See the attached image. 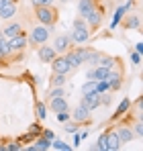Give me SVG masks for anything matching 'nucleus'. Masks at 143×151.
Listing matches in <instances>:
<instances>
[{
    "mask_svg": "<svg viewBox=\"0 0 143 151\" xmlns=\"http://www.w3.org/2000/svg\"><path fill=\"white\" fill-rule=\"evenodd\" d=\"M88 39H90V29L86 25V19L76 17L74 19V29H72V33H70L72 45H84Z\"/></svg>",
    "mask_w": 143,
    "mask_h": 151,
    "instance_id": "nucleus-1",
    "label": "nucleus"
},
{
    "mask_svg": "<svg viewBox=\"0 0 143 151\" xmlns=\"http://www.w3.org/2000/svg\"><path fill=\"white\" fill-rule=\"evenodd\" d=\"M35 21L39 25L45 27H55L59 21V12L57 8L51 4V6H35Z\"/></svg>",
    "mask_w": 143,
    "mask_h": 151,
    "instance_id": "nucleus-2",
    "label": "nucleus"
},
{
    "mask_svg": "<svg viewBox=\"0 0 143 151\" xmlns=\"http://www.w3.org/2000/svg\"><path fill=\"white\" fill-rule=\"evenodd\" d=\"M51 31H53V27L33 25L31 27V37H27V39H29V45H31V47H39V45L47 43L49 37H51Z\"/></svg>",
    "mask_w": 143,
    "mask_h": 151,
    "instance_id": "nucleus-3",
    "label": "nucleus"
},
{
    "mask_svg": "<svg viewBox=\"0 0 143 151\" xmlns=\"http://www.w3.org/2000/svg\"><path fill=\"white\" fill-rule=\"evenodd\" d=\"M27 45H29V39H27L25 33L17 35V37H10L8 39V53L10 55H19V53H23L27 49Z\"/></svg>",
    "mask_w": 143,
    "mask_h": 151,
    "instance_id": "nucleus-4",
    "label": "nucleus"
},
{
    "mask_svg": "<svg viewBox=\"0 0 143 151\" xmlns=\"http://www.w3.org/2000/svg\"><path fill=\"white\" fill-rule=\"evenodd\" d=\"M70 116H72V121H76L78 125H82V123H90V121H92V110H88L86 106L78 104Z\"/></svg>",
    "mask_w": 143,
    "mask_h": 151,
    "instance_id": "nucleus-5",
    "label": "nucleus"
},
{
    "mask_svg": "<svg viewBox=\"0 0 143 151\" xmlns=\"http://www.w3.org/2000/svg\"><path fill=\"white\" fill-rule=\"evenodd\" d=\"M21 33H25V31H23V25H21L19 21H14V19L6 21V25L2 27V37H6V39L17 37V35H21Z\"/></svg>",
    "mask_w": 143,
    "mask_h": 151,
    "instance_id": "nucleus-6",
    "label": "nucleus"
},
{
    "mask_svg": "<svg viewBox=\"0 0 143 151\" xmlns=\"http://www.w3.org/2000/svg\"><path fill=\"white\" fill-rule=\"evenodd\" d=\"M51 47L55 49V53H57V55H64V53L72 47L70 35H66V33H64V35H57V37L53 39V45H51Z\"/></svg>",
    "mask_w": 143,
    "mask_h": 151,
    "instance_id": "nucleus-7",
    "label": "nucleus"
},
{
    "mask_svg": "<svg viewBox=\"0 0 143 151\" xmlns=\"http://www.w3.org/2000/svg\"><path fill=\"white\" fill-rule=\"evenodd\" d=\"M51 70H53L55 74H66V76L72 72L70 63H68V59H66L64 55H55V59L51 61Z\"/></svg>",
    "mask_w": 143,
    "mask_h": 151,
    "instance_id": "nucleus-8",
    "label": "nucleus"
},
{
    "mask_svg": "<svg viewBox=\"0 0 143 151\" xmlns=\"http://www.w3.org/2000/svg\"><path fill=\"white\" fill-rule=\"evenodd\" d=\"M55 55H57V53H55V49H53L51 45H45V43H43V45L37 47V57H39V61H43V63H51V61L55 59Z\"/></svg>",
    "mask_w": 143,
    "mask_h": 151,
    "instance_id": "nucleus-9",
    "label": "nucleus"
},
{
    "mask_svg": "<svg viewBox=\"0 0 143 151\" xmlns=\"http://www.w3.org/2000/svg\"><path fill=\"white\" fill-rule=\"evenodd\" d=\"M82 106H86L88 110H96V108H100V94L98 92H92V94H84L82 96V100H80Z\"/></svg>",
    "mask_w": 143,
    "mask_h": 151,
    "instance_id": "nucleus-10",
    "label": "nucleus"
},
{
    "mask_svg": "<svg viewBox=\"0 0 143 151\" xmlns=\"http://www.w3.org/2000/svg\"><path fill=\"white\" fill-rule=\"evenodd\" d=\"M49 110H53V112H61V110H70V104L66 100V96H55V98H49Z\"/></svg>",
    "mask_w": 143,
    "mask_h": 151,
    "instance_id": "nucleus-11",
    "label": "nucleus"
},
{
    "mask_svg": "<svg viewBox=\"0 0 143 151\" xmlns=\"http://www.w3.org/2000/svg\"><path fill=\"white\" fill-rule=\"evenodd\" d=\"M115 133L119 135L121 143H131V141L135 139V133H133L131 125H119L117 129H115Z\"/></svg>",
    "mask_w": 143,
    "mask_h": 151,
    "instance_id": "nucleus-12",
    "label": "nucleus"
},
{
    "mask_svg": "<svg viewBox=\"0 0 143 151\" xmlns=\"http://www.w3.org/2000/svg\"><path fill=\"white\" fill-rule=\"evenodd\" d=\"M17 12H19V6H17V0H14V2L0 8V21H10V19L17 17Z\"/></svg>",
    "mask_w": 143,
    "mask_h": 151,
    "instance_id": "nucleus-13",
    "label": "nucleus"
},
{
    "mask_svg": "<svg viewBox=\"0 0 143 151\" xmlns=\"http://www.w3.org/2000/svg\"><path fill=\"white\" fill-rule=\"evenodd\" d=\"M94 8H96V2H94V0H78V17L86 19Z\"/></svg>",
    "mask_w": 143,
    "mask_h": 151,
    "instance_id": "nucleus-14",
    "label": "nucleus"
},
{
    "mask_svg": "<svg viewBox=\"0 0 143 151\" xmlns=\"http://www.w3.org/2000/svg\"><path fill=\"white\" fill-rule=\"evenodd\" d=\"M123 147L119 135L115 131H106V151H119Z\"/></svg>",
    "mask_w": 143,
    "mask_h": 151,
    "instance_id": "nucleus-15",
    "label": "nucleus"
},
{
    "mask_svg": "<svg viewBox=\"0 0 143 151\" xmlns=\"http://www.w3.org/2000/svg\"><path fill=\"white\" fill-rule=\"evenodd\" d=\"M64 57L68 59V63H70L72 72H74V70H78V68H80V65L84 63V61H82V57L78 55V51H76V49H72V47H70L68 51H66V53H64Z\"/></svg>",
    "mask_w": 143,
    "mask_h": 151,
    "instance_id": "nucleus-16",
    "label": "nucleus"
},
{
    "mask_svg": "<svg viewBox=\"0 0 143 151\" xmlns=\"http://www.w3.org/2000/svg\"><path fill=\"white\" fill-rule=\"evenodd\" d=\"M100 23H102V12L94 8V10L86 17V25H88V29H90V31H96V29L100 27Z\"/></svg>",
    "mask_w": 143,
    "mask_h": 151,
    "instance_id": "nucleus-17",
    "label": "nucleus"
},
{
    "mask_svg": "<svg viewBox=\"0 0 143 151\" xmlns=\"http://www.w3.org/2000/svg\"><path fill=\"white\" fill-rule=\"evenodd\" d=\"M51 149V139H47V137H37V141H35V145H31L29 147V151H47Z\"/></svg>",
    "mask_w": 143,
    "mask_h": 151,
    "instance_id": "nucleus-18",
    "label": "nucleus"
},
{
    "mask_svg": "<svg viewBox=\"0 0 143 151\" xmlns=\"http://www.w3.org/2000/svg\"><path fill=\"white\" fill-rule=\"evenodd\" d=\"M123 27H125V29L141 31V19H139V14H131L129 19H125V21H123Z\"/></svg>",
    "mask_w": 143,
    "mask_h": 151,
    "instance_id": "nucleus-19",
    "label": "nucleus"
},
{
    "mask_svg": "<svg viewBox=\"0 0 143 151\" xmlns=\"http://www.w3.org/2000/svg\"><path fill=\"white\" fill-rule=\"evenodd\" d=\"M117 61H119V57H113V55H100V59H98L96 65H102V68H106V70H113V68L117 65Z\"/></svg>",
    "mask_w": 143,
    "mask_h": 151,
    "instance_id": "nucleus-20",
    "label": "nucleus"
},
{
    "mask_svg": "<svg viewBox=\"0 0 143 151\" xmlns=\"http://www.w3.org/2000/svg\"><path fill=\"white\" fill-rule=\"evenodd\" d=\"M131 106H133V102L129 100V98H123V102H121L119 108H117V112L113 114V119H119L123 114H127V110H131Z\"/></svg>",
    "mask_w": 143,
    "mask_h": 151,
    "instance_id": "nucleus-21",
    "label": "nucleus"
},
{
    "mask_svg": "<svg viewBox=\"0 0 143 151\" xmlns=\"http://www.w3.org/2000/svg\"><path fill=\"white\" fill-rule=\"evenodd\" d=\"M125 12H127V6H125V4L115 10V17H113V21H110V29H117V25L123 21V17H125Z\"/></svg>",
    "mask_w": 143,
    "mask_h": 151,
    "instance_id": "nucleus-22",
    "label": "nucleus"
},
{
    "mask_svg": "<svg viewBox=\"0 0 143 151\" xmlns=\"http://www.w3.org/2000/svg\"><path fill=\"white\" fill-rule=\"evenodd\" d=\"M51 149L55 151H72V145H68V143H64L61 139H51Z\"/></svg>",
    "mask_w": 143,
    "mask_h": 151,
    "instance_id": "nucleus-23",
    "label": "nucleus"
},
{
    "mask_svg": "<svg viewBox=\"0 0 143 151\" xmlns=\"http://www.w3.org/2000/svg\"><path fill=\"white\" fill-rule=\"evenodd\" d=\"M6 57H10V53H8V39L0 35V61L6 59Z\"/></svg>",
    "mask_w": 143,
    "mask_h": 151,
    "instance_id": "nucleus-24",
    "label": "nucleus"
},
{
    "mask_svg": "<svg viewBox=\"0 0 143 151\" xmlns=\"http://www.w3.org/2000/svg\"><path fill=\"white\" fill-rule=\"evenodd\" d=\"M80 92H82V96H84V94H92V92H96V80H88V82H84L82 88H80Z\"/></svg>",
    "mask_w": 143,
    "mask_h": 151,
    "instance_id": "nucleus-25",
    "label": "nucleus"
},
{
    "mask_svg": "<svg viewBox=\"0 0 143 151\" xmlns=\"http://www.w3.org/2000/svg\"><path fill=\"white\" fill-rule=\"evenodd\" d=\"M66 82H68L66 74H55L53 72V76H51V86H66Z\"/></svg>",
    "mask_w": 143,
    "mask_h": 151,
    "instance_id": "nucleus-26",
    "label": "nucleus"
},
{
    "mask_svg": "<svg viewBox=\"0 0 143 151\" xmlns=\"http://www.w3.org/2000/svg\"><path fill=\"white\" fill-rule=\"evenodd\" d=\"M37 119L45 121L47 119V104L45 102H37Z\"/></svg>",
    "mask_w": 143,
    "mask_h": 151,
    "instance_id": "nucleus-27",
    "label": "nucleus"
},
{
    "mask_svg": "<svg viewBox=\"0 0 143 151\" xmlns=\"http://www.w3.org/2000/svg\"><path fill=\"white\" fill-rule=\"evenodd\" d=\"M92 149H96V151H106V131L98 137V143H96Z\"/></svg>",
    "mask_w": 143,
    "mask_h": 151,
    "instance_id": "nucleus-28",
    "label": "nucleus"
},
{
    "mask_svg": "<svg viewBox=\"0 0 143 151\" xmlns=\"http://www.w3.org/2000/svg\"><path fill=\"white\" fill-rule=\"evenodd\" d=\"M78 123H76V121H68V123H64V129H66V133H76V131H78Z\"/></svg>",
    "mask_w": 143,
    "mask_h": 151,
    "instance_id": "nucleus-29",
    "label": "nucleus"
},
{
    "mask_svg": "<svg viewBox=\"0 0 143 151\" xmlns=\"http://www.w3.org/2000/svg\"><path fill=\"white\" fill-rule=\"evenodd\" d=\"M23 149L21 143H10V145H0V151H19Z\"/></svg>",
    "mask_w": 143,
    "mask_h": 151,
    "instance_id": "nucleus-30",
    "label": "nucleus"
},
{
    "mask_svg": "<svg viewBox=\"0 0 143 151\" xmlns=\"http://www.w3.org/2000/svg\"><path fill=\"white\" fill-rule=\"evenodd\" d=\"M133 129V133H135V137H143V123H141V119L135 123V125L131 127Z\"/></svg>",
    "mask_w": 143,
    "mask_h": 151,
    "instance_id": "nucleus-31",
    "label": "nucleus"
},
{
    "mask_svg": "<svg viewBox=\"0 0 143 151\" xmlns=\"http://www.w3.org/2000/svg\"><path fill=\"white\" fill-rule=\"evenodd\" d=\"M55 116H57V121H59V123H68V121L72 119V116H70V112H68V110H61V112H55Z\"/></svg>",
    "mask_w": 143,
    "mask_h": 151,
    "instance_id": "nucleus-32",
    "label": "nucleus"
},
{
    "mask_svg": "<svg viewBox=\"0 0 143 151\" xmlns=\"http://www.w3.org/2000/svg\"><path fill=\"white\" fill-rule=\"evenodd\" d=\"M55 0H31V6L35 8V6H51Z\"/></svg>",
    "mask_w": 143,
    "mask_h": 151,
    "instance_id": "nucleus-33",
    "label": "nucleus"
},
{
    "mask_svg": "<svg viewBox=\"0 0 143 151\" xmlns=\"http://www.w3.org/2000/svg\"><path fill=\"white\" fill-rule=\"evenodd\" d=\"M29 135H31V137H37V135H41V125H39V123L31 125V131H29Z\"/></svg>",
    "mask_w": 143,
    "mask_h": 151,
    "instance_id": "nucleus-34",
    "label": "nucleus"
},
{
    "mask_svg": "<svg viewBox=\"0 0 143 151\" xmlns=\"http://www.w3.org/2000/svg\"><path fill=\"white\" fill-rule=\"evenodd\" d=\"M131 63H133V65H139V63H141V53H137V51L131 53Z\"/></svg>",
    "mask_w": 143,
    "mask_h": 151,
    "instance_id": "nucleus-35",
    "label": "nucleus"
},
{
    "mask_svg": "<svg viewBox=\"0 0 143 151\" xmlns=\"http://www.w3.org/2000/svg\"><path fill=\"white\" fill-rule=\"evenodd\" d=\"M72 135H74V145H72V149H74V147H80V141H82V139H80V133L76 131V133H72Z\"/></svg>",
    "mask_w": 143,
    "mask_h": 151,
    "instance_id": "nucleus-36",
    "label": "nucleus"
},
{
    "mask_svg": "<svg viewBox=\"0 0 143 151\" xmlns=\"http://www.w3.org/2000/svg\"><path fill=\"white\" fill-rule=\"evenodd\" d=\"M41 135L43 137H47V139H53L55 135H53V131H49V129H41Z\"/></svg>",
    "mask_w": 143,
    "mask_h": 151,
    "instance_id": "nucleus-37",
    "label": "nucleus"
},
{
    "mask_svg": "<svg viewBox=\"0 0 143 151\" xmlns=\"http://www.w3.org/2000/svg\"><path fill=\"white\" fill-rule=\"evenodd\" d=\"M135 51H137V53H141V55H143V43H137V45H135Z\"/></svg>",
    "mask_w": 143,
    "mask_h": 151,
    "instance_id": "nucleus-38",
    "label": "nucleus"
},
{
    "mask_svg": "<svg viewBox=\"0 0 143 151\" xmlns=\"http://www.w3.org/2000/svg\"><path fill=\"white\" fill-rule=\"evenodd\" d=\"M10 2H14V0H0V8L6 6V4H10Z\"/></svg>",
    "mask_w": 143,
    "mask_h": 151,
    "instance_id": "nucleus-39",
    "label": "nucleus"
},
{
    "mask_svg": "<svg viewBox=\"0 0 143 151\" xmlns=\"http://www.w3.org/2000/svg\"><path fill=\"white\" fill-rule=\"evenodd\" d=\"M61 4H68V2H74V0H59Z\"/></svg>",
    "mask_w": 143,
    "mask_h": 151,
    "instance_id": "nucleus-40",
    "label": "nucleus"
}]
</instances>
